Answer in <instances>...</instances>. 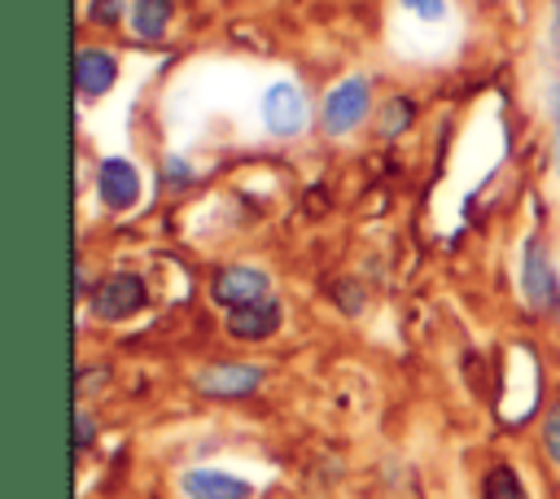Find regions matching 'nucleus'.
Instances as JSON below:
<instances>
[{
    "mask_svg": "<svg viewBox=\"0 0 560 499\" xmlns=\"http://www.w3.org/2000/svg\"><path fill=\"white\" fill-rule=\"evenodd\" d=\"M262 123L280 140H289V136H298L306 127V96L298 92V83L280 79V83H271L262 92Z\"/></svg>",
    "mask_w": 560,
    "mask_h": 499,
    "instance_id": "20e7f679",
    "label": "nucleus"
},
{
    "mask_svg": "<svg viewBox=\"0 0 560 499\" xmlns=\"http://www.w3.org/2000/svg\"><path fill=\"white\" fill-rule=\"evenodd\" d=\"M179 490L188 499H249L254 495L249 481H241V477H232L223 468H188L179 477Z\"/></svg>",
    "mask_w": 560,
    "mask_h": 499,
    "instance_id": "6e6552de",
    "label": "nucleus"
},
{
    "mask_svg": "<svg viewBox=\"0 0 560 499\" xmlns=\"http://www.w3.org/2000/svg\"><path fill=\"white\" fill-rule=\"evenodd\" d=\"M96 193H101V201L114 206V210L136 206V201H140V175H136V166H131L127 158H105V162L96 166Z\"/></svg>",
    "mask_w": 560,
    "mask_h": 499,
    "instance_id": "423d86ee",
    "label": "nucleus"
},
{
    "mask_svg": "<svg viewBox=\"0 0 560 499\" xmlns=\"http://www.w3.org/2000/svg\"><path fill=\"white\" fill-rule=\"evenodd\" d=\"M166 22H171V0H131V9H127V26L144 44L162 39L166 35Z\"/></svg>",
    "mask_w": 560,
    "mask_h": 499,
    "instance_id": "9b49d317",
    "label": "nucleus"
},
{
    "mask_svg": "<svg viewBox=\"0 0 560 499\" xmlns=\"http://www.w3.org/2000/svg\"><path fill=\"white\" fill-rule=\"evenodd\" d=\"M214 298H219L228 311H232V306H245V302H258V298H267V271L245 267V263L223 267V271L214 276Z\"/></svg>",
    "mask_w": 560,
    "mask_h": 499,
    "instance_id": "0eeeda50",
    "label": "nucleus"
},
{
    "mask_svg": "<svg viewBox=\"0 0 560 499\" xmlns=\"http://www.w3.org/2000/svg\"><path fill=\"white\" fill-rule=\"evenodd\" d=\"M144 302H149L144 280H140V276H127V271H114V276H105V280L92 289V315H96V320H127V315H136Z\"/></svg>",
    "mask_w": 560,
    "mask_h": 499,
    "instance_id": "f03ea898",
    "label": "nucleus"
},
{
    "mask_svg": "<svg viewBox=\"0 0 560 499\" xmlns=\"http://www.w3.org/2000/svg\"><path fill=\"white\" fill-rule=\"evenodd\" d=\"M407 13H416L420 22H442L446 18V0H402Z\"/></svg>",
    "mask_w": 560,
    "mask_h": 499,
    "instance_id": "4468645a",
    "label": "nucleus"
},
{
    "mask_svg": "<svg viewBox=\"0 0 560 499\" xmlns=\"http://www.w3.org/2000/svg\"><path fill=\"white\" fill-rule=\"evenodd\" d=\"M368 105H372V83L363 74H346L324 96V127L332 136H346V131H354L368 118Z\"/></svg>",
    "mask_w": 560,
    "mask_h": 499,
    "instance_id": "f257e3e1",
    "label": "nucleus"
},
{
    "mask_svg": "<svg viewBox=\"0 0 560 499\" xmlns=\"http://www.w3.org/2000/svg\"><path fill=\"white\" fill-rule=\"evenodd\" d=\"M192 385L210 398H245L262 385V368L258 363H210L192 376Z\"/></svg>",
    "mask_w": 560,
    "mask_h": 499,
    "instance_id": "39448f33",
    "label": "nucleus"
},
{
    "mask_svg": "<svg viewBox=\"0 0 560 499\" xmlns=\"http://www.w3.org/2000/svg\"><path fill=\"white\" fill-rule=\"evenodd\" d=\"M556 289H560V276H556V267H551L542 241L529 236V241L521 245V293H525V302H529L534 311H547V306L556 302Z\"/></svg>",
    "mask_w": 560,
    "mask_h": 499,
    "instance_id": "7ed1b4c3",
    "label": "nucleus"
},
{
    "mask_svg": "<svg viewBox=\"0 0 560 499\" xmlns=\"http://www.w3.org/2000/svg\"><path fill=\"white\" fill-rule=\"evenodd\" d=\"M481 499H529V495H525V481L516 477V468L494 464L481 477Z\"/></svg>",
    "mask_w": 560,
    "mask_h": 499,
    "instance_id": "f8f14e48",
    "label": "nucleus"
},
{
    "mask_svg": "<svg viewBox=\"0 0 560 499\" xmlns=\"http://www.w3.org/2000/svg\"><path fill=\"white\" fill-rule=\"evenodd\" d=\"M118 79V57L109 48H79L74 57V88L83 96H105Z\"/></svg>",
    "mask_w": 560,
    "mask_h": 499,
    "instance_id": "1a4fd4ad",
    "label": "nucleus"
},
{
    "mask_svg": "<svg viewBox=\"0 0 560 499\" xmlns=\"http://www.w3.org/2000/svg\"><path fill=\"white\" fill-rule=\"evenodd\" d=\"M92 433H96L92 416H88V411H79V416H74V446H88V442H92Z\"/></svg>",
    "mask_w": 560,
    "mask_h": 499,
    "instance_id": "dca6fc26",
    "label": "nucleus"
},
{
    "mask_svg": "<svg viewBox=\"0 0 560 499\" xmlns=\"http://www.w3.org/2000/svg\"><path fill=\"white\" fill-rule=\"evenodd\" d=\"M556 162H560V83H556Z\"/></svg>",
    "mask_w": 560,
    "mask_h": 499,
    "instance_id": "a211bd4d",
    "label": "nucleus"
},
{
    "mask_svg": "<svg viewBox=\"0 0 560 499\" xmlns=\"http://www.w3.org/2000/svg\"><path fill=\"white\" fill-rule=\"evenodd\" d=\"M280 324V302L276 298H258V302H245V306H232L228 311V333L241 337V341H262L271 337Z\"/></svg>",
    "mask_w": 560,
    "mask_h": 499,
    "instance_id": "9d476101",
    "label": "nucleus"
},
{
    "mask_svg": "<svg viewBox=\"0 0 560 499\" xmlns=\"http://www.w3.org/2000/svg\"><path fill=\"white\" fill-rule=\"evenodd\" d=\"M88 18H92V22H114V18H118V0H96Z\"/></svg>",
    "mask_w": 560,
    "mask_h": 499,
    "instance_id": "f3484780",
    "label": "nucleus"
},
{
    "mask_svg": "<svg viewBox=\"0 0 560 499\" xmlns=\"http://www.w3.org/2000/svg\"><path fill=\"white\" fill-rule=\"evenodd\" d=\"M542 446H547V455H551V464L560 468V403L547 411V420H542Z\"/></svg>",
    "mask_w": 560,
    "mask_h": 499,
    "instance_id": "ddd939ff",
    "label": "nucleus"
},
{
    "mask_svg": "<svg viewBox=\"0 0 560 499\" xmlns=\"http://www.w3.org/2000/svg\"><path fill=\"white\" fill-rule=\"evenodd\" d=\"M551 39H556V48H560V0H556V31H551Z\"/></svg>",
    "mask_w": 560,
    "mask_h": 499,
    "instance_id": "6ab92c4d",
    "label": "nucleus"
},
{
    "mask_svg": "<svg viewBox=\"0 0 560 499\" xmlns=\"http://www.w3.org/2000/svg\"><path fill=\"white\" fill-rule=\"evenodd\" d=\"M192 179V166L184 158H166V184H188Z\"/></svg>",
    "mask_w": 560,
    "mask_h": 499,
    "instance_id": "2eb2a0df",
    "label": "nucleus"
}]
</instances>
